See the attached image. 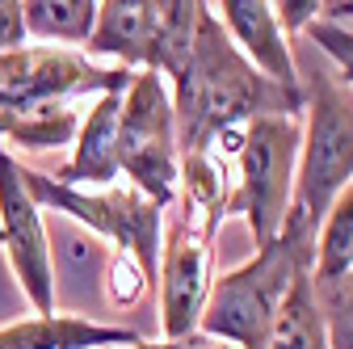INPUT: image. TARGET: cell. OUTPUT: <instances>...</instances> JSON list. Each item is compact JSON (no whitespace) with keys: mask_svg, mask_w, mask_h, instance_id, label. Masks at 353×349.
Returning a JSON list of instances; mask_svg holds the SVG:
<instances>
[{"mask_svg":"<svg viewBox=\"0 0 353 349\" xmlns=\"http://www.w3.org/2000/svg\"><path fill=\"white\" fill-rule=\"evenodd\" d=\"M353 181V89L336 72H316L303 84V143L290 210L316 232L332 198Z\"/></svg>","mask_w":353,"mask_h":349,"instance_id":"cell-4","label":"cell"},{"mask_svg":"<svg viewBox=\"0 0 353 349\" xmlns=\"http://www.w3.org/2000/svg\"><path fill=\"white\" fill-rule=\"evenodd\" d=\"M265 349H328V324H324V312L312 290V274H303L290 286Z\"/></svg>","mask_w":353,"mask_h":349,"instance_id":"cell-16","label":"cell"},{"mask_svg":"<svg viewBox=\"0 0 353 349\" xmlns=\"http://www.w3.org/2000/svg\"><path fill=\"white\" fill-rule=\"evenodd\" d=\"M320 5H324V0H282V5H274V17H278L282 34L290 38V34L307 30V26L320 17Z\"/></svg>","mask_w":353,"mask_h":349,"instance_id":"cell-21","label":"cell"},{"mask_svg":"<svg viewBox=\"0 0 353 349\" xmlns=\"http://www.w3.org/2000/svg\"><path fill=\"white\" fill-rule=\"evenodd\" d=\"M210 9H214L219 26L228 30V38L236 42V51L261 76L286 84V89H303L294 55H290V38L282 34L270 0H223V5H210Z\"/></svg>","mask_w":353,"mask_h":349,"instance_id":"cell-11","label":"cell"},{"mask_svg":"<svg viewBox=\"0 0 353 349\" xmlns=\"http://www.w3.org/2000/svg\"><path fill=\"white\" fill-rule=\"evenodd\" d=\"M312 290H316V303L328 324V349H353V270L328 286L312 282Z\"/></svg>","mask_w":353,"mask_h":349,"instance_id":"cell-17","label":"cell"},{"mask_svg":"<svg viewBox=\"0 0 353 349\" xmlns=\"http://www.w3.org/2000/svg\"><path fill=\"white\" fill-rule=\"evenodd\" d=\"M353 270V181L332 198L324 223L316 232V257H312V282L328 286L341 282Z\"/></svg>","mask_w":353,"mask_h":349,"instance_id":"cell-15","label":"cell"},{"mask_svg":"<svg viewBox=\"0 0 353 349\" xmlns=\"http://www.w3.org/2000/svg\"><path fill=\"white\" fill-rule=\"evenodd\" d=\"M198 9L202 0H97V26L80 55L172 80L190 59Z\"/></svg>","mask_w":353,"mask_h":349,"instance_id":"cell-5","label":"cell"},{"mask_svg":"<svg viewBox=\"0 0 353 349\" xmlns=\"http://www.w3.org/2000/svg\"><path fill=\"white\" fill-rule=\"evenodd\" d=\"M312 257H316V228L290 210L282 232L265 248H256L232 274H214L198 332L223 341L228 349H265L290 286L303 274H312Z\"/></svg>","mask_w":353,"mask_h":349,"instance_id":"cell-3","label":"cell"},{"mask_svg":"<svg viewBox=\"0 0 353 349\" xmlns=\"http://www.w3.org/2000/svg\"><path fill=\"white\" fill-rule=\"evenodd\" d=\"M172 114H176V143L181 152H194L202 139L219 130H240L256 118L274 114H303V89L261 76L219 26L214 9L202 0L198 30L185 68L168 80Z\"/></svg>","mask_w":353,"mask_h":349,"instance_id":"cell-2","label":"cell"},{"mask_svg":"<svg viewBox=\"0 0 353 349\" xmlns=\"http://www.w3.org/2000/svg\"><path fill=\"white\" fill-rule=\"evenodd\" d=\"M118 168L160 210L176 202L181 181V143H176L172 93L160 72H135L122 93L118 114Z\"/></svg>","mask_w":353,"mask_h":349,"instance_id":"cell-7","label":"cell"},{"mask_svg":"<svg viewBox=\"0 0 353 349\" xmlns=\"http://www.w3.org/2000/svg\"><path fill=\"white\" fill-rule=\"evenodd\" d=\"M118 114H122V93L93 97L80 118V130L72 139V160L55 172L59 186L72 190H105L122 181L118 168Z\"/></svg>","mask_w":353,"mask_h":349,"instance_id":"cell-12","label":"cell"},{"mask_svg":"<svg viewBox=\"0 0 353 349\" xmlns=\"http://www.w3.org/2000/svg\"><path fill=\"white\" fill-rule=\"evenodd\" d=\"M30 47L26 17H21V0H0V55H13Z\"/></svg>","mask_w":353,"mask_h":349,"instance_id":"cell-20","label":"cell"},{"mask_svg":"<svg viewBox=\"0 0 353 349\" xmlns=\"http://www.w3.org/2000/svg\"><path fill=\"white\" fill-rule=\"evenodd\" d=\"M320 21H336V26H349L353 30V0H328V5H320Z\"/></svg>","mask_w":353,"mask_h":349,"instance_id":"cell-23","label":"cell"},{"mask_svg":"<svg viewBox=\"0 0 353 349\" xmlns=\"http://www.w3.org/2000/svg\"><path fill=\"white\" fill-rule=\"evenodd\" d=\"M135 72L93 63L80 51L63 47H21L0 55V139L21 152H55L72 148L80 130V106L126 93Z\"/></svg>","mask_w":353,"mask_h":349,"instance_id":"cell-1","label":"cell"},{"mask_svg":"<svg viewBox=\"0 0 353 349\" xmlns=\"http://www.w3.org/2000/svg\"><path fill=\"white\" fill-rule=\"evenodd\" d=\"M21 181H26V190L34 194V202L42 210L68 215L80 228L110 240L114 252H130L143 266V274L156 282L160 240H164V210L152 198H143L130 181H118V186H105V190H72V186H59L51 172H38L30 164H21Z\"/></svg>","mask_w":353,"mask_h":349,"instance_id":"cell-6","label":"cell"},{"mask_svg":"<svg viewBox=\"0 0 353 349\" xmlns=\"http://www.w3.org/2000/svg\"><path fill=\"white\" fill-rule=\"evenodd\" d=\"M303 34L312 38L324 55H332V59H336V68H341L336 76L353 89V30H349V26H336V21H320V17H316Z\"/></svg>","mask_w":353,"mask_h":349,"instance_id":"cell-19","label":"cell"},{"mask_svg":"<svg viewBox=\"0 0 353 349\" xmlns=\"http://www.w3.org/2000/svg\"><path fill=\"white\" fill-rule=\"evenodd\" d=\"M223 219L190 202H176L172 223L160 240V332L164 341H181L198 332L206 295L214 286V236Z\"/></svg>","mask_w":353,"mask_h":349,"instance_id":"cell-9","label":"cell"},{"mask_svg":"<svg viewBox=\"0 0 353 349\" xmlns=\"http://www.w3.org/2000/svg\"><path fill=\"white\" fill-rule=\"evenodd\" d=\"M126 349H228L223 341H210V337H202V332H194V337H181V341H139V345H126Z\"/></svg>","mask_w":353,"mask_h":349,"instance_id":"cell-22","label":"cell"},{"mask_svg":"<svg viewBox=\"0 0 353 349\" xmlns=\"http://www.w3.org/2000/svg\"><path fill=\"white\" fill-rule=\"evenodd\" d=\"M143 337L122 324H101L84 316H30L0 328V349H126Z\"/></svg>","mask_w":353,"mask_h":349,"instance_id":"cell-13","label":"cell"},{"mask_svg":"<svg viewBox=\"0 0 353 349\" xmlns=\"http://www.w3.org/2000/svg\"><path fill=\"white\" fill-rule=\"evenodd\" d=\"M299 143H303V114H274L244 126L240 177H236V198L228 206V219L240 215L256 248L270 244L290 215Z\"/></svg>","mask_w":353,"mask_h":349,"instance_id":"cell-8","label":"cell"},{"mask_svg":"<svg viewBox=\"0 0 353 349\" xmlns=\"http://www.w3.org/2000/svg\"><path fill=\"white\" fill-rule=\"evenodd\" d=\"M0 252L30 299L34 316L55 312V257L42 228V206L21 181V160L0 148Z\"/></svg>","mask_w":353,"mask_h":349,"instance_id":"cell-10","label":"cell"},{"mask_svg":"<svg viewBox=\"0 0 353 349\" xmlns=\"http://www.w3.org/2000/svg\"><path fill=\"white\" fill-rule=\"evenodd\" d=\"M152 290V278L143 274V266L130 252H114L110 270H105V295L114 308H139L143 295Z\"/></svg>","mask_w":353,"mask_h":349,"instance_id":"cell-18","label":"cell"},{"mask_svg":"<svg viewBox=\"0 0 353 349\" xmlns=\"http://www.w3.org/2000/svg\"><path fill=\"white\" fill-rule=\"evenodd\" d=\"M21 17L34 47L84 51L97 26V0H21Z\"/></svg>","mask_w":353,"mask_h":349,"instance_id":"cell-14","label":"cell"}]
</instances>
